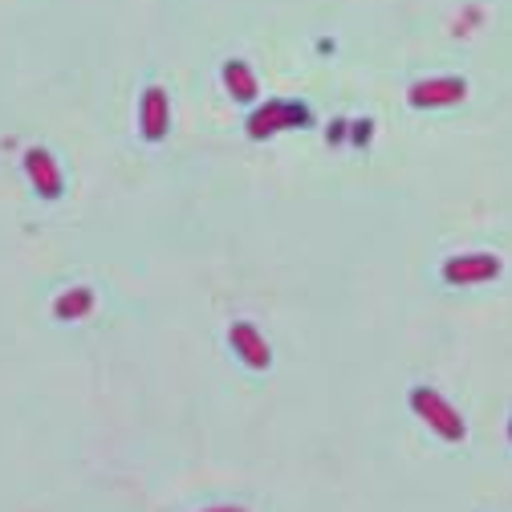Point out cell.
Instances as JSON below:
<instances>
[{
	"label": "cell",
	"mask_w": 512,
	"mask_h": 512,
	"mask_svg": "<svg viewBox=\"0 0 512 512\" xmlns=\"http://www.w3.org/2000/svg\"><path fill=\"white\" fill-rule=\"evenodd\" d=\"M224 86H228V94L236 98V102H252L256 98V74H252V66L248 61H228L224 66Z\"/></svg>",
	"instance_id": "8"
},
{
	"label": "cell",
	"mask_w": 512,
	"mask_h": 512,
	"mask_svg": "<svg viewBox=\"0 0 512 512\" xmlns=\"http://www.w3.org/2000/svg\"><path fill=\"white\" fill-rule=\"evenodd\" d=\"M25 175H29V183L37 187V196H45V200H57L61 191H66V179H61V167H57V159H53L45 147L25 151Z\"/></svg>",
	"instance_id": "5"
},
{
	"label": "cell",
	"mask_w": 512,
	"mask_h": 512,
	"mask_svg": "<svg viewBox=\"0 0 512 512\" xmlns=\"http://www.w3.org/2000/svg\"><path fill=\"white\" fill-rule=\"evenodd\" d=\"M171 126V102H167V90L163 86H147L143 90V102H139V131L147 143H159Z\"/></svg>",
	"instance_id": "6"
},
{
	"label": "cell",
	"mask_w": 512,
	"mask_h": 512,
	"mask_svg": "<svg viewBox=\"0 0 512 512\" xmlns=\"http://www.w3.org/2000/svg\"><path fill=\"white\" fill-rule=\"evenodd\" d=\"M94 309V289L78 285V289H66L57 301H53V313L61 317V322H78V317H86Z\"/></svg>",
	"instance_id": "9"
},
{
	"label": "cell",
	"mask_w": 512,
	"mask_h": 512,
	"mask_svg": "<svg viewBox=\"0 0 512 512\" xmlns=\"http://www.w3.org/2000/svg\"><path fill=\"white\" fill-rule=\"evenodd\" d=\"M313 114L305 102H265L261 110H252L248 118V135L252 139H269L277 131H293V126H309Z\"/></svg>",
	"instance_id": "2"
},
{
	"label": "cell",
	"mask_w": 512,
	"mask_h": 512,
	"mask_svg": "<svg viewBox=\"0 0 512 512\" xmlns=\"http://www.w3.org/2000/svg\"><path fill=\"white\" fill-rule=\"evenodd\" d=\"M370 131H374L370 122H358V126H354V143H366V139H370Z\"/></svg>",
	"instance_id": "10"
},
{
	"label": "cell",
	"mask_w": 512,
	"mask_h": 512,
	"mask_svg": "<svg viewBox=\"0 0 512 512\" xmlns=\"http://www.w3.org/2000/svg\"><path fill=\"white\" fill-rule=\"evenodd\" d=\"M228 338H232V350L240 354V362H244V366H252V370H269L273 350H269L265 334L256 330L252 322H236V326L228 330Z\"/></svg>",
	"instance_id": "7"
},
{
	"label": "cell",
	"mask_w": 512,
	"mask_h": 512,
	"mask_svg": "<svg viewBox=\"0 0 512 512\" xmlns=\"http://www.w3.org/2000/svg\"><path fill=\"white\" fill-rule=\"evenodd\" d=\"M208 512H244V508H228V504H224V508H208Z\"/></svg>",
	"instance_id": "11"
},
{
	"label": "cell",
	"mask_w": 512,
	"mask_h": 512,
	"mask_svg": "<svg viewBox=\"0 0 512 512\" xmlns=\"http://www.w3.org/2000/svg\"><path fill=\"white\" fill-rule=\"evenodd\" d=\"M492 277H500V256H492V252H464V256L443 261L447 285H484Z\"/></svg>",
	"instance_id": "3"
},
{
	"label": "cell",
	"mask_w": 512,
	"mask_h": 512,
	"mask_svg": "<svg viewBox=\"0 0 512 512\" xmlns=\"http://www.w3.org/2000/svg\"><path fill=\"white\" fill-rule=\"evenodd\" d=\"M411 106L419 110H439V106H456L468 98V82L464 78H423L411 86Z\"/></svg>",
	"instance_id": "4"
},
{
	"label": "cell",
	"mask_w": 512,
	"mask_h": 512,
	"mask_svg": "<svg viewBox=\"0 0 512 512\" xmlns=\"http://www.w3.org/2000/svg\"><path fill=\"white\" fill-rule=\"evenodd\" d=\"M411 407H415V415H419L439 439H447V443H460V439L468 435L460 411L447 403L439 391H431V387H415V391H411Z\"/></svg>",
	"instance_id": "1"
}]
</instances>
